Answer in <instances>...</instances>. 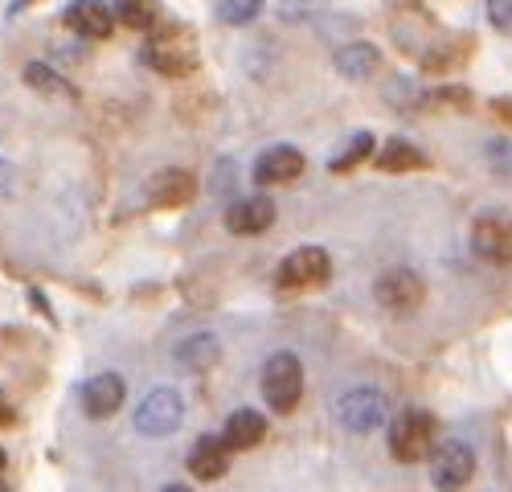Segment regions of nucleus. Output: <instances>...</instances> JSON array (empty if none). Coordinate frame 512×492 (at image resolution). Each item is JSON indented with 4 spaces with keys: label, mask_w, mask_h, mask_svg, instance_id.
<instances>
[{
    "label": "nucleus",
    "mask_w": 512,
    "mask_h": 492,
    "mask_svg": "<svg viewBox=\"0 0 512 492\" xmlns=\"http://www.w3.org/2000/svg\"><path fill=\"white\" fill-rule=\"evenodd\" d=\"M5 464H9V456H5V451H0V472H5Z\"/></svg>",
    "instance_id": "nucleus-30"
},
{
    "label": "nucleus",
    "mask_w": 512,
    "mask_h": 492,
    "mask_svg": "<svg viewBox=\"0 0 512 492\" xmlns=\"http://www.w3.org/2000/svg\"><path fill=\"white\" fill-rule=\"evenodd\" d=\"M308 169L304 152L295 144H275L267 148L259 160H254V181L259 185H287V181H300Z\"/></svg>",
    "instance_id": "nucleus-10"
},
{
    "label": "nucleus",
    "mask_w": 512,
    "mask_h": 492,
    "mask_svg": "<svg viewBox=\"0 0 512 492\" xmlns=\"http://www.w3.org/2000/svg\"><path fill=\"white\" fill-rule=\"evenodd\" d=\"M197 193V181L193 173L185 169H164L148 181V201L156 205V210H177V205H189Z\"/></svg>",
    "instance_id": "nucleus-15"
},
{
    "label": "nucleus",
    "mask_w": 512,
    "mask_h": 492,
    "mask_svg": "<svg viewBox=\"0 0 512 492\" xmlns=\"http://www.w3.org/2000/svg\"><path fill=\"white\" fill-rule=\"evenodd\" d=\"M222 222H226L230 234H242V238L263 234V230H271V222H275V201L263 197V193L238 197V201H230V210L222 214Z\"/></svg>",
    "instance_id": "nucleus-11"
},
{
    "label": "nucleus",
    "mask_w": 512,
    "mask_h": 492,
    "mask_svg": "<svg viewBox=\"0 0 512 492\" xmlns=\"http://www.w3.org/2000/svg\"><path fill=\"white\" fill-rule=\"evenodd\" d=\"M144 62H148L156 74H164V78H185V74H193L197 62H201L193 29H185V25H160V29H152L148 46H144Z\"/></svg>",
    "instance_id": "nucleus-1"
},
{
    "label": "nucleus",
    "mask_w": 512,
    "mask_h": 492,
    "mask_svg": "<svg viewBox=\"0 0 512 492\" xmlns=\"http://www.w3.org/2000/svg\"><path fill=\"white\" fill-rule=\"evenodd\" d=\"M373 300L386 308V312H394V316H410V312H418L422 300H426V283H422L418 271L394 267V271H386V275L373 283Z\"/></svg>",
    "instance_id": "nucleus-5"
},
{
    "label": "nucleus",
    "mask_w": 512,
    "mask_h": 492,
    "mask_svg": "<svg viewBox=\"0 0 512 492\" xmlns=\"http://www.w3.org/2000/svg\"><path fill=\"white\" fill-rule=\"evenodd\" d=\"M472 251L476 259L492 263V267H508L512 263V218L508 214H484L472 226Z\"/></svg>",
    "instance_id": "nucleus-9"
},
{
    "label": "nucleus",
    "mask_w": 512,
    "mask_h": 492,
    "mask_svg": "<svg viewBox=\"0 0 512 492\" xmlns=\"http://www.w3.org/2000/svg\"><path fill=\"white\" fill-rule=\"evenodd\" d=\"M488 17L500 33H512V0H488Z\"/></svg>",
    "instance_id": "nucleus-25"
},
{
    "label": "nucleus",
    "mask_w": 512,
    "mask_h": 492,
    "mask_svg": "<svg viewBox=\"0 0 512 492\" xmlns=\"http://www.w3.org/2000/svg\"><path fill=\"white\" fill-rule=\"evenodd\" d=\"M25 82L41 95H62V99H74V87H66V78L54 74L46 62H29L25 66Z\"/></svg>",
    "instance_id": "nucleus-20"
},
{
    "label": "nucleus",
    "mask_w": 512,
    "mask_h": 492,
    "mask_svg": "<svg viewBox=\"0 0 512 492\" xmlns=\"http://www.w3.org/2000/svg\"><path fill=\"white\" fill-rule=\"evenodd\" d=\"M320 5H324V0H283L279 13H283L287 21H304V17H316Z\"/></svg>",
    "instance_id": "nucleus-24"
},
{
    "label": "nucleus",
    "mask_w": 512,
    "mask_h": 492,
    "mask_svg": "<svg viewBox=\"0 0 512 492\" xmlns=\"http://www.w3.org/2000/svg\"><path fill=\"white\" fill-rule=\"evenodd\" d=\"M476 476V451L463 439H443L431 447V484L435 488H463Z\"/></svg>",
    "instance_id": "nucleus-8"
},
{
    "label": "nucleus",
    "mask_w": 512,
    "mask_h": 492,
    "mask_svg": "<svg viewBox=\"0 0 512 492\" xmlns=\"http://www.w3.org/2000/svg\"><path fill=\"white\" fill-rule=\"evenodd\" d=\"M127 398V382L119 374H95L87 386H82V410H87V419H111L115 410L123 406Z\"/></svg>",
    "instance_id": "nucleus-13"
},
{
    "label": "nucleus",
    "mask_w": 512,
    "mask_h": 492,
    "mask_svg": "<svg viewBox=\"0 0 512 492\" xmlns=\"http://www.w3.org/2000/svg\"><path fill=\"white\" fill-rule=\"evenodd\" d=\"M332 279V259L320 251V246H300L291 251L279 267H275V283L283 292H300V287H320Z\"/></svg>",
    "instance_id": "nucleus-7"
},
{
    "label": "nucleus",
    "mask_w": 512,
    "mask_h": 492,
    "mask_svg": "<svg viewBox=\"0 0 512 492\" xmlns=\"http://www.w3.org/2000/svg\"><path fill=\"white\" fill-rule=\"evenodd\" d=\"M336 419L345 431L353 435H373L381 423L390 419V406H386V394L373 390V386H357V390H345L336 398Z\"/></svg>",
    "instance_id": "nucleus-4"
},
{
    "label": "nucleus",
    "mask_w": 512,
    "mask_h": 492,
    "mask_svg": "<svg viewBox=\"0 0 512 492\" xmlns=\"http://www.w3.org/2000/svg\"><path fill=\"white\" fill-rule=\"evenodd\" d=\"M259 386H263V398L271 410L287 415V410L300 406L304 398V365L295 353H271L263 374H259Z\"/></svg>",
    "instance_id": "nucleus-3"
},
{
    "label": "nucleus",
    "mask_w": 512,
    "mask_h": 492,
    "mask_svg": "<svg viewBox=\"0 0 512 492\" xmlns=\"http://www.w3.org/2000/svg\"><path fill=\"white\" fill-rule=\"evenodd\" d=\"M332 66L345 78H373L381 70V50L373 46V41H345V46L336 50Z\"/></svg>",
    "instance_id": "nucleus-17"
},
{
    "label": "nucleus",
    "mask_w": 512,
    "mask_h": 492,
    "mask_svg": "<svg viewBox=\"0 0 512 492\" xmlns=\"http://www.w3.org/2000/svg\"><path fill=\"white\" fill-rule=\"evenodd\" d=\"M13 177H17V173H13V164H9V160H0V197H9V193H13Z\"/></svg>",
    "instance_id": "nucleus-27"
},
{
    "label": "nucleus",
    "mask_w": 512,
    "mask_h": 492,
    "mask_svg": "<svg viewBox=\"0 0 512 492\" xmlns=\"http://www.w3.org/2000/svg\"><path fill=\"white\" fill-rule=\"evenodd\" d=\"M386 439H390V456L398 464H418L431 456V447L439 443V423L426 406H406L394 415Z\"/></svg>",
    "instance_id": "nucleus-2"
},
{
    "label": "nucleus",
    "mask_w": 512,
    "mask_h": 492,
    "mask_svg": "<svg viewBox=\"0 0 512 492\" xmlns=\"http://www.w3.org/2000/svg\"><path fill=\"white\" fill-rule=\"evenodd\" d=\"M9 423H13V406L5 394H0V427H9Z\"/></svg>",
    "instance_id": "nucleus-29"
},
{
    "label": "nucleus",
    "mask_w": 512,
    "mask_h": 492,
    "mask_svg": "<svg viewBox=\"0 0 512 492\" xmlns=\"http://www.w3.org/2000/svg\"><path fill=\"white\" fill-rule=\"evenodd\" d=\"M189 472L201 480V484H213L230 472V447L226 439L218 435H201L193 447H189Z\"/></svg>",
    "instance_id": "nucleus-14"
},
{
    "label": "nucleus",
    "mask_w": 512,
    "mask_h": 492,
    "mask_svg": "<svg viewBox=\"0 0 512 492\" xmlns=\"http://www.w3.org/2000/svg\"><path fill=\"white\" fill-rule=\"evenodd\" d=\"M263 13V0H218V17L226 25H250Z\"/></svg>",
    "instance_id": "nucleus-23"
},
{
    "label": "nucleus",
    "mask_w": 512,
    "mask_h": 492,
    "mask_svg": "<svg viewBox=\"0 0 512 492\" xmlns=\"http://www.w3.org/2000/svg\"><path fill=\"white\" fill-rule=\"evenodd\" d=\"M222 439H226L230 451H250V447H259V443L267 439V419L259 415V410L242 406V410H234V415L226 419Z\"/></svg>",
    "instance_id": "nucleus-16"
},
{
    "label": "nucleus",
    "mask_w": 512,
    "mask_h": 492,
    "mask_svg": "<svg viewBox=\"0 0 512 492\" xmlns=\"http://www.w3.org/2000/svg\"><path fill=\"white\" fill-rule=\"evenodd\" d=\"M373 148H377V140H373L369 132H357V136L345 144V152H336V156L328 160V169H332V173H349V169H357V164H361Z\"/></svg>",
    "instance_id": "nucleus-21"
},
{
    "label": "nucleus",
    "mask_w": 512,
    "mask_h": 492,
    "mask_svg": "<svg viewBox=\"0 0 512 492\" xmlns=\"http://www.w3.org/2000/svg\"><path fill=\"white\" fill-rule=\"evenodd\" d=\"M115 21L132 25V29H152V0H115Z\"/></svg>",
    "instance_id": "nucleus-22"
},
{
    "label": "nucleus",
    "mask_w": 512,
    "mask_h": 492,
    "mask_svg": "<svg viewBox=\"0 0 512 492\" xmlns=\"http://www.w3.org/2000/svg\"><path fill=\"white\" fill-rule=\"evenodd\" d=\"M492 111H496V115H500V119L508 123V128H512V99H508V95H500V99H492Z\"/></svg>",
    "instance_id": "nucleus-28"
},
{
    "label": "nucleus",
    "mask_w": 512,
    "mask_h": 492,
    "mask_svg": "<svg viewBox=\"0 0 512 492\" xmlns=\"http://www.w3.org/2000/svg\"><path fill=\"white\" fill-rule=\"evenodd\" d=\"M230 189H234V164L226 160V164H222V181L213 177V193H230Z\"/></svg>",
    "instance_id": "nucleus-26"
},
{
    "label": "nucleus",
    "mask_w": 512,
    "mask_h": 492,
    "mask_svg": "<svg viewBox=\"0 0 512 492\" xmlns=\"http://www.w3.org/2000/svg\"><path fill=\"white\" fill-rule=\"evenodd\" d=\"M21 5H29V0H13V13H17V9H21Z\"/></svg>",
    "instance_id": "nucleus-31"
},
{
    "label": "nucleus",
    "mask_w": 512,
    "mask_h": 492,
    "mask_svg": "<svg viewBox=\"0 0 512 492\" xmlns=\"http://www.w3.org/2000/svg\"><path fill=\"white\" fill-rule=\"evenodd\" d=\"M62 17L78 37H87V41H103L115 29V9L107 5V0H70Z\"/></svg>",
    "instance_id": "nucleus-12"
},
{
    "label": "nucleus",
    "mask_w": 512,
    "mask_h": 492,
    "mask_svg": "<svg viewBox=\"0 0 512 492\" xmlns=\"http://www.w3.org/2000/svg\"><path fill=\"white\" fill-rule=\"evenodd\" d=\"M218 357H222V341L213 333H193L177 345V361L185 369H193V374H209V369L218 365Z\"/></svg>",
    "instance_id": "nucleus-18"
},
{
    "label": "nucleus",
    "mask_w": 512,
    "mask_h": 492,
    "mask_svg": "<svg viewBox=\"0 0 512 492\" xmlns=\"http://www.w3.org/2000/svg\"><path fill=\"white\" fill-rule=\"evenodd\" d=\"M181 423H185V402H181L177 390H168V386L152 390V394L140 402V410H136V431L148 435V439L173 435Z\"/></svg>",
    "instance_id": "nucleus-6"
},
{
    "label": "nucleus",
    "mask_w": 512,
    "mask_h": 492,
    "mask_svg": "<svg viewBox=\"0 0 512 492\" xmlns=\"http://www.w3.org/2000/svg\"><path fill=\"white\" fill-rule=\"evenodd\" d=\"M422 164H426V156L402 136H394V140H386L377 148V169L381 173H414V169H422Z\"/></svg>",
    "instance_id": "nucleus-19"
}]
</instances>
